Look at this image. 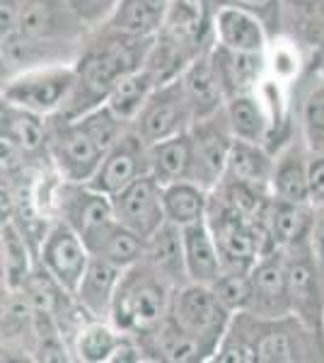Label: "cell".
<instances>
[{
  "mask_svg": "<svg viewBox=\"0 0 324 363\" xmlns=\"http://www.w3.org/2000/svg\"><path fill=\"white\" fill-rule=\"evenodd\" d=\"M155 37H128V34L109 32L92 44L75 63L78 85L73 95L56 116L58 119H78L90 109L107 102L109 92L126 75L143 68Z\"/></svg>",
  "mask_w": 324,
  "mask_h": 363,
  "instance_id": "cell-1",
  "label": "cell"
},
{
  "mask_svg": "<svg viewBox=\"0 0 324 363\" xmlns=\"http://www.w3.org/2000/svg\"><path fill=\"white\" fill-rule=\"evenodd\" d=\"M131 124L121 121L107 104L90 109L78 119H58L49 128V150L66 182L87 184L102 165L107 150Z\"/></svg>",
  "mask_w": 324,
  "mask_h": 363,
  "instance_id": "cell-2",
  "label": "cell"
},
{
  "mask_svg": "<svg viewBox=\"0 0 324 363\" xmlns=\"http://www.w3.org/2000/svg\"><path fill=\"white\" fill-rule=\"evenodd\" d=\"M174 286L152 269L148 262L128 267L123 272L111 306V325L123 335L143 337L167 318Z\"/></svg>",
  "mask_w": 324,
  "mask_h": 363,
  "instance_id": "cell-3",
  "label": "cell"
},
{
  "mask_svg": "<svg viewBox=\"0 0 324 363\" xmlns=\"http://www.w3.org/2000/svg\"><path fill=\"white\" fill-rule=\"evenodd\" d=\"M230 330L240 335L255 351L262 363H291V361H312L317 354H324L320 337L305 327L296 315L284 318H259L242 310L233 315Z\"/></svg>",
  "mask_w": 324,
  "mask_h": 363,
  "instance_id": "cell-4",
  "label": "cell"
},
{
  "mask_svg": "<svg viewBox=\"0 0 324 363\" xmlns=\"http://www.w3.org/2000/svg\"><path fill=\"white\" fill-rule=\"evenodd\" d=\"M206 223L216 240L223 272H252L259 257L276 250L269 230L259 228L240 211L228 206L216 191H211Z\"/></svg>",
  "mask_w": 324,
  "mask_h": 363,
  "instance_id": "cell-5",
  "label": "cell"
},
{
  "mask_svg": "<svg viewBox=\"0 0 324 363\" xmlns=\"http://www.w3.org/2000/svg\"><path fill=\"white\" fill-rule=\"evenodd\" d=\"M169 315L181 330L201 344L208 359H213L223 337H225L233 313L218 301L208 284H186L174 289Z\"/></svg>",
  "mask_w": 324,
  "mask_h": 363,
  "instance_id": "cell-6",
  "label": "cell"
},
{
  "mask_svg": "<svg viewBox=\"0 0 324 363\" xmlns=\"http://www.w3.org/2000/svg\"><path fill=\"white\" fill-rule=\"evenodd\" d=\"M286 269L293 315L305 327H310L324 344V267L320 264V257H317L312 242L288 247Z\"/></svg>",
  "mask_w": 324,
  "mask_h": 363,
  "instance_id": "cell-7",
  "label": "cell"
},
{
  "mask_svg": "<svg viewBox=\"0 0 324 363\" xmlns=\"http://www.w3.org/2000/svg\"><path fill=\"white\" fill-rule=\"evenodd\" d=\"M78 85L75 66H58L44 70H29L20 78L10 80L3 90V99L15 107L29 109L41 116L58 114Z\"/></svg>",
  "mask_w": 324,
  "mask_h": 363,
  "instance_id": "cell-8",
  "label": "cell"
},
{
  "mask_svg": "<svg viewBox=\"0 0 324 363\" xmlns=\"http://www.w3.org/2000/svg\"><path fill=\"white\" fill-rule=\"evenodd\" d=\"M194 124V112L189 97L184 92L181 78L169 80L164 85H157L143 104V109L133 119V128L143 136L148 145L160 143L164 138L179 136L189 131Z\"/></svg>",
  "mask_w": 324,
  "mask_h": 363,
  "instance_id": "cell-9",
  "label": "cell"
},
{
  "mask_svg": "<svg viewBox=\"0 0 324 363\" xmlns=\"http://www.w3.org/2000/svg\"><path fill=\"white\" fill-rule=\"evenodd\" d=\"M189 133L194 145L191 182L213 191L220 184L223 174H225L228 157L235 143V133L230 128L225 107L220 112L206 116V119H196L191 124Z\"/></svg>",
  "mask_w": 324,
  "mask_h": 363,
  "instance_id": "cell-10",
  "label": "cell"
},
{
  "mask_svg": "<svg viewBox=\"0 0 324 363\" xmlns=\"http://www.w3.org/2000/svg\"><path fill=\"white\" fill-rule=\"evenodd\" d=\"M211 29H216L213 0H169V10L157 37L179 49L189 61L208 51Z\"/></svg>",
  "mask_w": 324,
  "mask_h": 363,
  "instance_id": "cell-11",
  "label": "cell"
},
{
  "mask_svg": "<svg viewBox=\"0 0 324 363\" xmlns=\"http://www.w3.org/2000/svg\"><path fill=\"white\" fill-rule=\"evenodd\" d=\"M111 206L119 223L131 228L148 242L167 220L164 213V184H160L152 174L133 179L128 186L111 196Z\"/></svg>",
  "mask_w": 324,
  "mask_h": 363,
  "instance_id": "cell-12",
  "label": "cell"
},
{
  "mask_svg": "<svg viewBox=\"0 0 324 363\" xmlns=\"http://www.w3.org/2000/svg\"><path fill=\"white\" fill-rule=\"evenodd\" d=\"M148 172H150V145L145 143L143 136L133 126H128L107 150L102 165L97 167L95 177L87 182V184L92 189L102 191V194L114 196L116 191H121L133 179L143 177Z\"/></svg>",
  "mask_w": 324,
  "mask_h": 363,
  "instance_id": "cell-13",
  "label": "cell"
},
{
  "mask_svg": "<svg viewBox=\"0 0 324 363\" xmlns=\"http://www.w3.org/2000/svg\"><path fill=\"white\" fill-rule=\"evenodd\" d=\"M39 259H41V267H44L70 296H75L92 255H90V250H87L85 240H82L66 220H58V223L46 233L44 245H41V252H39Z\"/></svg>",
  "mask_w": 324,
  "mask_h": 363,
  "instance_id": "cell-14",
  "label": "cell"
},
{
  "mask_svg": "<svg viewBox=\"0 0 324 363\" xmlns=\"http://www.w3.org/2000/svg\"><path fill=\"white\" fill-rule=\"evenodd\" d=\"M252 279V303L247 313L259 318H284L293 315L291 294H288V269L286 250L276 247L262 255L250 272Z\"/></svg>",
  "mask_w": 324,
  "mask_h": 363,
  "instance_id": "cell-15",
  "label": "cell"
},
{
  "mask_svg": "<svg viewBox=\"0 0 324 363\" xmlns=\"http://www.w3.org/2000/svg\"><path fill=\"white\" fill-rule=\"evenodd\" d=\"M68 0H20V20L13 39L3 42V46L27 42L34 44H51L58 37L68 34V20H75V10L66 8Z\"/></svg>",
  "mask_w": 324,
  "mask_h": 363,
  "instance_id": "cell-16",
  "label": "cell"
},
{
  "mask_svg": "<svg viewBox=\"0 0 324 363\" xmlns=\"http://www.w3.org/2000/svg\"><path fill=\"white\" fill-rule=\"evenodd\" d=\"M111 218H116L111 196L92 189L90 184L66 182V189L61 196V220H66L82 240L90 238Z\"/></svg>",
  "mask_w": 324,
  "mask_h": 363,
  "instance_id": "cell-17",
  "label": "cell"
},
{
  "mask_svg": "<svg viewBox=\"0 0 324 363\" xmlns=\"http://www.w3.org/2000/svg\"><path fill=\"white\" fill-rule=\"evenodd\" d=\"M126 269L111 264V262L102 259V257H92L87 272L82 277L78 291H75V303L85 315L92 320H102L111 315V306H114L116 289Z\"/></svg>",
  "mask_w": 324,
  "mask_h": 363,
  "instance_id": "cell-18",
  "label": "cell"
},
{
  "mask_svg": "<svg viewBox=\"0 0 324 363\" xmlns=\"http://www.w3.org/2000/svg\"><path fill=\"white\" fill-rule=\"evenodd\" d=\"M143 259L162 279H167L174 289L191 284L189 269H186V255H184V233H181V225L172 223V220H164L160 230L145 242Z\"/></svg>",
  "mask_w": 324,
  "mask_h": 363,
  "instance_id": "cell-19",
  "label": "cell"
},
{
  "mask_svg": "<svg viewBox=\"0 0 324 363\" xmlns=\"http://www.w3.org/2000/svg\"><path fill=\"white\" fill-rule=\"evenodd\" d=\"M179 78H181V85H184L186 97H189L194 121L206 119V116L220 112V109L225 107L228 97H225V90H223L220 80H218L213 61H211V49L194 58Z\"/></svg>",
  "mask_w": 324,
  "mask_h": 363,
  "instance_id": "cell-20",
  "label": "cell"
},
{
  "mask_svg": "<svg viewBox=\"0 0 324 363\" xmlns=\"http://www.w3.org/2000/svg\"><path fill=\"white\" fill-rule=\"evenodd\" d=\"M211 61H213L218 80H220L228 99L235 95H250L264 68L262 54L230 49L220 42L211 46Z\"/></svg>",
  "mask_w": 324,
  "mask_h": 363,
  "instance_id": "cell-21",
  "label": "cell"
},
{
  "mask_svg": "<svg viewBox=\"0 0 324 363\" xmlns=\"http://www.w3.org/2000/svg\"><path fill=\"white\" fill-rule=\"evenodd\" d=\"M85 245L92 257H102L121 269L138 264L145 257V240L116 218H111L90 238H85Z\"/></svg>",
  "mask_w": 324,
  "mask_h": 363,
  "instance_id": "cell-22",
  "label": "cell"
},
{
  "mask_svg": "<svg viewBox=\"0 0 324 363\" xmlns=\"http://www.w3.org/2000/svg\"><path fill=\"white\" fill-rule=\"evenodd\" d=\"M269 29L257 15L247 13L235 5H220L216 8V42L238 51H252L264 54Z\"/></svg>",
  "mask_w": 324,
  "mask_h": 363,
  "instance_id": "cell-23",
  "label": "cell"
},
{
  "mask_svg": "<svg viewBox=\"0 0 324 363\" xmlns=\"http://www.w3.org/2000/svg\"><path fill=\"white\" fill-rule=\"evenodd\" d=\"M269 233L274 245L281 250L296 247V245L303 242H312L315 213L310 211L308 203L274 196L269 211Z\"/></svg>",
  "mask_w": 324,
  "mask_h": 363,
  "instance_id": "cell-24",
  "label": "cell"
},
{
  "mask_svg": "<svg viewBox=\"0 0 324 363\" xmlns=\"http://www.w3.org/2000/svg\"><path fill=\"white\" fill-rule=\"evenodd\" d=\"M167 10L169 0H119L107 29L128 37H157Z\"/></svg>",
  "mask_w": 324,
  "mask_h": 363,
  "instance_id": "cell-25",
  "label": "cell"
},
{
  "mask_svg": "<svg viewBox=\"0 0 324 363\" xmlns=\"http://www.w3.org/2000/svg\"><path fill=\"white\" fill-rule=\"evenodd\" d=\"M184 233V255H186V269L194 284H213L223 272V262L218 255L216 240L211 235V228L206 218L196 220L191 225L181 228Z\"/></svg>",
  "mask_w": 324,
  "mask_h": 363,
  "instance_id": "cell-26",
  "label": "cell"
},
{
  "mask_svg": "<svg viewBox=\"0 0 324 363\" xmlns=\"http://www.w3.org/2000/svg\"><path fill=\"white\" fill-rule=\"evenodd\" d=\"M191 167H194V145L189 131L150 145V174L160 184L167 186L174 184V182L191 179Z\"/></svg>",
  "mask_w": 324,
  "mask_h": 363,
  "instance_id": "cell-27",
  "label": "cell"
},
{
  "mask_svg": "<svg viewBox=\"0 0 324 363\" xmlns=\"http://www.w3.org/2000/svg\"><path fill=\"white\" fill-rule=\"evenodd\" d=\"M274 167H276V162L271 160V155L259 143L235 138L223 177H233V179L247 182V184H257V186H264V189H271Z\"/></svg>",
  "mask_w": 324,
  "mask_h": 363,
  "instance_id": "cell-28",
  "label": "cell"
},
{
  "mask_svg": "<svg viewBox=\"0 0 324 363\" xmlns=\"http://www.w3.org/2000/svg\"><path fill=\"white\" fill-rule=\"evenodd\" d=\"M46 138L49 131L41 121V114L3 102V145L22 153H34L46 143Z\"/></svg>",
  "mask_w": 324,
  "mask_h": 363,
  "instance_id": "cell-29",
  "label": "cell"
},
{
  "mask_svg": "<svg viewBox=\"0 0 324 363\" xmlns=\"http://www.w3.org/2000/svg\"><path fill=\"white\" fill-rule=\"evenodd\" d=\"M208 199L211 191L191 179L167 184L164 186V213H167V220H172V223L181 228L196 223V220L206 218Z\"/></svg>",
  "mask_w": 324,
  "mask_h": 363,
  "instance_id": "cell-30",
  "label": "cell"
},
{
  "mask_svg": "<svg viewBox=\"0 0 324 363\" xmlns=\"http://www.w3.org/2000/svg\"><path fill=\"white\" fill-rule=\"evenodd\" d=\"M274 196L288 199V201L308 203L312 196L310 184V165L305 160L303 150L291 148L288 153L281 155V160L274 167V182H271Z\"/></svg>",
  "mask_w": 324,
  "mask_h": 363,
  "instance_id": "cell-31",
  "label": "cell"
},
{
  "mask_svg": "<svg viewBox=\"0 0 324 363\" xmlns=\"http://www.w3.org/2000/svg\"><path fill=\"white\" fill-rule=\"evenodd\" d=\"M157 87V83L152 80V75L145 68L135 70V73L126 75L123 80L116 83L114 90L107 97V107L119 116L126 124H133V119L138 116V112L143 109V104L148 102V97L152 95V90Z\"/></svg>",
  "mask_w": 324,
  "mask_h": 363,
  "instance_id": "cell-32",
  "label": "cell"
},
{
  "mask_svg": "<svg viewBox=\"0 0 324 363\" xmlns=\"http://www.w3.org/2000/svg\"><path fill=\"white\" fill-rule=\"evenodd\" d=\"M225 114L233 128L235 138L250 140V143H262L267 136V116L259 104V99L252 95H235L225 102Z\"/></svg>",
  "mask_w": 324,
  "mask_h": 363,
  "instance_id": "cell-33",
  "label": "cell"
},
{
  "mask_svg": "<svg viewBox=\"0 0 324 363\" xmlns=\"http://www.w3.org/2000/svg\"><path fill=\"white\" fill-rule=\"evenodd\" d=\"M3 274L8 291H20L27 284L29 274H32L27 242L10 220L3 223Z\"/></svg>",
  "mask_w": 324,
  "mask_h": 363,
  "instance_id": "cell-34",
  "label": "cell"
},
{
  "mask_svg": "<svg viewBox=\"0 0 324 363\" xmlns=\"http://www.w3.org/2000/svg\"><path fill=\"white\" fill-rule=\"evenodd\" d=\"M121 330L116 327L104 325L102 320H92L87 322L80 330L78 342H75V351H78V359L87 363H102L111 361L116 347L121 342Z\"/></svg>",
  "mask_w": 324,
  "mask_h": 363,
  "instance_id": "cell-35",
  "label": "cell"
},
{
  "mask_svg": "<svg viewBox=\"0 0 324 363\" xmlns=\"http://www.w3.org/2000/svg\"><path fill=\"white\" fill-rule=\"evenodd\" d=\"M218 301L225 306L230 313L238 315L250 308L252 303V279L250 272H220L213 284H211Z\"/></svg>",
  "mask_w": 324,
  "mask_h": 363,
  "instance_id": "cell-36",
  "label": "cell"
},
{
  "mask_svg": "<svg viewBox=\"0 0 324 363\" xmlns=\"http://www.w3.org/2000/svg\"><path fill=\"white\" fill-rule=\"evenodd\" d=\"M305 136H308L310 148L317 155H324V85L317 87L308 97L303 109Z\"/></svg>",
  "mask_w": 324,
  "mask_h": 363,
  "instance_id": "cell-37",
  "label": "cell"
},
{
  "mask_svg": "<svg viewBox=\"0 0 324 363\" xmlns=\"http://www.w3.org/2000/svg\"><path fill=\"white\" fill-rule=\"evenodd\" d=\"M220 5H235V8H242V10H247V13L257 15L269 32H279L284 0H218V8H220Z\"/></svg>",
  "mask_w": 324,
  "mask_h": 363,
  "instance_id": "cell-38",
  "label": "cell"
},
{
  "mask_svg": "<svg viewBox=\"0 0 324 363\" xmlns=\"http://www.w3.org/2000/svg\"><path fill=\"white\" fill-rule=\"evenodd\" d=\"M284 5L298 17H303L308 25L324 22V0H284Z\"/></svg>",
  "mask_w": 324,
  "mask_h": 363,
  "instance_id": "cell-39",
  "label": "cell"
},
{
  "mask_svg": "<svg viewBox=\"0 0 324 363\" xmlns=\"http://www.w3.org/2000/svg\"><path fill=\"white\" fill-rule=\"evenodd\" d=\"M0 17H3V42H8V39H13L15 32H17V20H20V0H3Z\"/></svg>",
  "mask_w": 324,
  "mask_h": 363,
  "instance_id": "cell-40",
  "label": "cell"
},
{
  "mask_svg": "<svg viewBox=\"0 0 324 363\" xmlns=\"http://www.w3.org/2000/svg\"><path fill=\"white\" fill-rule=\"evenodd\" d=\"M68 3L80 17H90L92 13L99 15L107 8H116L114 3H119V0H68Z\"/></svg>",
  "mask_w": 324,
  "mask_h": 363,
  "instance_id": "cell-41",
  "label": "cell"
}]
</instances>
